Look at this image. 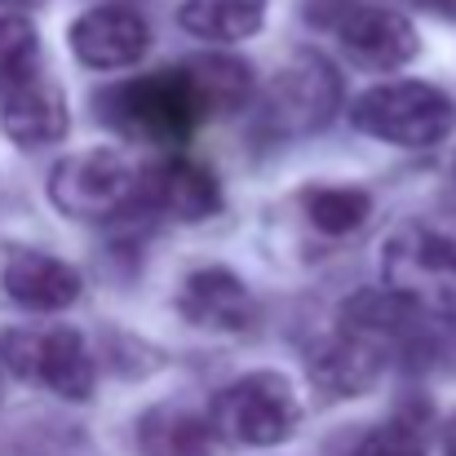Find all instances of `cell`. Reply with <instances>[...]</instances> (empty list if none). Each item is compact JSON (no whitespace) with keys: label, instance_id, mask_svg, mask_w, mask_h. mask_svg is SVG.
<instances>
[{"label":"cell","instance_id":"6da1fadb","mask_svg":"<svg viewBox=\"0 0 456 456\" xmlns=\"http://www.w3.org/2000/svg\"><path fill=\"white\" fill-rule=\"evenodd\" d=\"M94 107L102 125H111L116 134L134 142H151V147H182L195 134V125L208 116L186 67H164L151 76L107 85L94 98Z\"/></svg>","mask_w":456,"mask_h":456},{"label":"cell","instance_id":"7a4b0ae2","mask_svg":"<svg viewBox=\"0 0 456 456\" xmlns=\"http://www.w3.org/2000/svg\"><path fill=\"white\" fill-rule=\"evenodd\" d=\"M386 289L430 319H456V217H412L386 235Z\"/></svg>","mask_w":456,"mask_h":456},{"label":"cell","instance_id":"3957f363","mask_svg":"<svg viewBox=\"0 0 456 456\" xmlns=\"http://www.w3.org/2000/svg\"><path fill=\"white\" fill-rule=\"evenodd\" d=\"M49 200L71 222H120L142 208V168L116 147L67 155L49 173Z\"/></svg>","mask_w":456,"mask_h":456},{"label":"cell","instance_id":"277c9868","mask_svg":"<svg viewBox=\"0 0 456 456\" xmlns=\"http://www.w3.org/2000/svg\"><path fill=\"white\" fill-rule=\"evenodd\" d=\"M354 129L368 134V138H381L390 147H408V151H421V147H435L452 134L456 125V107L452 98L435 85H421V80H395V85H377L368 89L354 111H350Z\"/></svg>","mask_w":456,"mask_h":456},{"label":"cell","instance_id":"5b68a950","mask_svg":"<svg viewBox=\"0 0 456 456\" xmlns=\"http://www.w3.org/2000/svg\"><path fill=\"white\" fill-rule=\"evenodd\" d=\"M213 430L235 448H275L297 435L302 408L280 372H248L213 399Z\"/></svg>","mask_w":456,"mask_h":456},{"label":"cell","instance_id":"8992f818","mask_svg":"<svg viewBox=\"0 0 456 456\" xmlns=\"http://www.w3.org/2000/svg\"><path fill=\"white\" fill-rule=\"evenodd\" d=\"M0 354L4 368L67 403H85L94 395V359L89 346L76 328H22V332H4L0 337Z\"/></svg>","mask_w":456,"mask_h":456},{"label":"cell","instance_id":"52a82bcc","mask_svg":"<svg viewBox=\"0 0 456 456\" xmlns=\"http://www.w3.org/2000/svg\"><path fill=\"white\" fill-rule=\"evenodd\" d=\"M337 102H341V76L319 53H297L293 62H284L266 89V116L280 134L323 129Z\"/></svg>","mask_w":456,"mask_h":456},{"label":"cell","instance_id":"ba28073f","mask_svg":"<svg viewBox=\"0 0 456 456\" xmlns=\"http://www.w3.org/2000/svg\"><path fill=\"white\" fill-rule=\"evenodd\" d=\"M332 31H337L341 49H346L359 67H368V71H399V67H408V62L417 58V49H421L417 27L408 22V13L386 9V4H363V0H354Z\"/></svg>","mask_w":456,"mask_h":456},{"label":"cell","instance_id":"9c48e42d","mask_svg":"<svg viewBox=\"0 0 456 456\" xmlns=\"http://www.w3.org/2000/svg\"><path fill=\"white\" fill-rule=\"evenodd\" d=\"M151 49V27L129 4H98L71 22V53L94 71H120L142 62Z\"/></svg>","mask_w":456,"mask_h":456},{"label":"cell","instance_id":"30bf717a","mask_svg":"<svg viewBox=\"0 0 456 456\" xmlns=\"http://www.w3.org/2000/svg\"><path fill=\"white\" fill-rule=\"evenodd\" d=\"M142 208L168 222H204L222 213V186L204 164L186 155H159L142 168Z\"/></svg>","mask_w":456,"mask_h":456},{"label":"cell","instance_id":"8fae6325","mask_svg":"<svg viewBox=\"0 0 456 456\" xmlns=\"http://www.w3.org/2000/svg\"><path fill=\"white\" fill-rule=\"evenodd\" d=\"M177 310H182L186 323H195L204 332H248V323L257 314L253 293L226 266L191 271L186 284H182V293H177Z\"/></svg>","mask_w":456,"mask_h":456},{"label":"cell","instance_id":"7c38bea8","mask_svg":"<svg viewBox=\"0 0 456 456\" xmlns=\"http://www.w3.org/2000/svg\"><path fill=\"white\" fill-rule=\"evenodd\" d=\"M0 284H4V293L13 302L22 305V310H31V314L67 310V305L80 302V293H85L76 266H67L53 253H36V248H13L4 257Z\"/></svg>","mask_w":456,"mask_h":456},{"label":"cell","instance_id":"4fadbf2b","mask_svg":"<svg viewBox=\"0 0 456 456\" xmlns=\"http://www.w3.org/2000/svg\"><path fill=\"white\" fill-rule=\"evenodd\" d=\"M0 134L18 147H49L67 134V98L49 80V71L0 94Z\"/></svg>","mask_w":456,"mask_h":456},{"label":"cell","instance_id":"5bb4252c","mask_svg":"<svg viewBox=\"0 0 456 456\" xmlns=\"http://www.w3.org/2000/svg\"><path fill=\"white\" fill-rule=\"evenodd\" d=\"M305 368H310V381L332 395V399H354L363 390L377 386L381 368H386V354L377 346H368L363 337L354 332H337V337H323L305 350Z\"/></svg>","mask_w":456,"mask_h":456},{"label":"cell","instance_id":"9a60e30c","mask_svg":"<svg viewBox=\"0 0 456 456\" xmlns=\"http://www.w3.org/2000/svg\"><path fill=\"white\" fill-rule=\"evenodd\" d=\"M138 456H213L217 452V430L208 417L191 408H151L138 417Z\"/></svg>","mask_w":456,"mask_h":456},{"label":"cell","instance_id":"2e32d148","mask_svg":"<svg viewBox=\"0 0 456 456\" xmlns=\"http://www.w3.org/2000/svg\"><path fill=\"white\" fill-rule=\"evenodd\" d=\"M177 22L195 40L231 45V40H248L253 31H262L266 0H182Z\"/></svg>","mask_w":456,"mask_h":456},{"label":"cell","instance_id":"e0dca14e","mask_svg":"<svg viewBox=\"0 0 456 456\" xmlns=\"http://www.w3.org/2000/svg\"><path fill=\"white\" fill-rule=\"evenodd\" d=\"M182 67L191 71V80H195L200 102H204L208 116H231V111L248 107V98H253V71L240 58H231V53H195Z\"/></svg>","mask_w":456,"mask_h":456},{"label":"cell","instance_id":"ac0fdd59","mask_svg":"<svg viewBox=\"0 0 456 456\" xmlns=\"http://www.w3.org/2000/svg\"><path fill=\"white\" fill-rule=\"evenodd\" d=\"M302 213L323 235H350L368 222L372 195L363 186H310L302 191Z\"/></svg>","mask_w":456,"mask_h":456},{"label":"cell","instance_id":"d6986e66","mask_svg":"<svg viewBox=\"0 0 456 456\" xmlns=\"http://www.w3.org/2000/svg\"><path fill=\"white\" fill-rule=\"evenodd\" d=\"M40 71H45V58H40L36 27L18 13H4L0 18V94H9L13 85H22Z\"/></svg>","mask_w":456,"mask_h":456},{"label":"cell","instance_id":"ffe728a7","mask_svg":"<svg viewBox=\"0 0 456 456\" xmlns=\"http://www.w3.org/2000/svg\"><path fill=\"white\" fill-rule=\"evenodd\" d=\"M354 456H430L426 448V430L417 426V421H386V426H377L363 444H359V452Z\"/></svg>","mask_w":456,"mask_h":456},{"label":"cell","instance_id":"44dd1931","mask_svg":"<svg viewBox=\"0 0 456 456\" xmlns=\"http://www.w3.org/2000/svg\"><path fill=\"white\" fill-rule=\"evenodd\" d=\"M439 456H456V417L444 426V439H439Z\"/></svg>","mask_w":456,"mask_h":456},{"label":"cell","instance_id":"7402d4cb","mask_svg":"<svg viewBox=\"0 0 456 456\" xmlns=\"http://www.w3.org/2000/svg\"><path fill=\"white\" fill-rule=\"evenodd\" d=\"M430 13H444V18H456V0H421Z\"/></svg>","mask_w":456,"mask_h":456},{"label":"cell","instance_id":"603a6c76","mask_svg":"<svg viewBox=\"0 0 456 456\" xmlns=\"http://www.w3.org/2000/svg\"><path fill=\"white\" fill-rule=\"evenodd\" d=\"M0 4L13 13V9H36V4H45V0H0Z\"/></svg>","mask_w":456,"mask_h":456},{"label":"cell","instance_id":"cb8c5ba5","mask_svg":"<svg viewBox=\"0 0 456 456\" xmlns=\"http://www.w3.org/2000/svg\"><path fill=\"white\" fill-rule=\"evenodd\" d=\"M0 399H4V372H0Z\"/></svg>","mask_w":456,"mask_h":456}]
</instances>
